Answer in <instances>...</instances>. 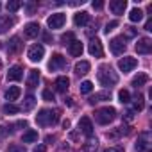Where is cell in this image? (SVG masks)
I'll return each mask as SVG.
<instances>
[{
    "instance_id": "obj_34",
    "label": "cell",
    "mask_w": 152,
    "mask_h": 152,
    "mask_svg": "<svg viewBox=\"0 0 152 152\" xmlns=\"http://www.w3.org/2000/svg\"><path fill=\"white\" fill-rule=\"evenodd\" d=\"M7 152H27L23 145H18V143H11L7 147Z\"/></svg>"
},
{
    "instance_id": "obj_15",
    "label": "cell",
    "mask_w": 152,
    "mask_h": 152,
    "mask_svg": "<svg viewBox=\"0 0 152 152\" xmlns=\"http://www.w3.org/2000/svg\"><path fill=\"white\" fill-rule=\"evenodd\" d=\"M83 50H84V47H83V43H81L79 39H73V41L68 45V52H70L73 57H81Z\"/></svg>"
},
{
    "instance_id": "obj_45",
    "label": "cell",
    "mask_w": 152,
    "mask_h": 152,
    "mask_svg": "<svg viewBox=\"0 0 152 152\" xmlns=\"http://www.w3.org/2000/svg\"><path fill=\"white\" fill-rule=\"evenodd\" d=\"M145 31H152V20H148V22L145 23Z\"/></svg>"
},
{
    "instance_id": "obj_46",
    "label": "cell",
    "mask_w": 152,
    "mask_h": 152,
    "mask_svg": "<svg viewBox=\"0 0 152 152\" xmlns=\"http://www.w3.org/2000/svg\"><path fill=\"white\" fill-rule=\"evenodd\" d=\"M63 127H64V129H68V127H70V122H68V120H64V122H63Z\"/></svg>"
},
{
    "instance_id": "obj_25",
    "label": "cell",
    "mask_w": 152,
    "mask_h": 152,
    "mask_svg": "<svg viewBox=\"0 0 152 152\" xmlns=\"http://www.w3.org/2000/svg\"><path fill=\"white\" fill-rule=\"evenodd\" d=\"M22 95V90L18 88V86H11L7 91H6V99L9 100V102H13V100H16L18 97Z\"/></svg>"
},
{
    "instance_id": "obj_32",
    "label": "cell",
    "mask_w": 152,
    "mask_h": 152,
    "mask_svg": "<svg viewBox=\"0 0 152 152\" xmlns=\"http://www.w3.org/2000/svg\"><path fill=\"white\" fill-rule=\"evenodd\" d=\"M118 100H120L122 104H127V102L131 100V93H129L127 90H120V91H118Z\"/></svg>"
},
{
    "instance_id": "obj_14",
    "label": "cell",
    "mask_w": 152,
    "mask_h": 152,
    "mask_svg": "<svg viewBox=\"0 0 152 152\" xmlns=\"http://www.w3.org/2000/svg\"><path fill=\"white\" fill-rule=\"evenodd\" d=\"M125 7H127V2H125V0H111V2H109V9H111L115 15H124Z\"/></svg>"
},
{
    "instance_id": "obj_6",
    "label": "cell",
    "mask_w": 152,
    "mask_h": 152,
    "mask_svg": "<svg viewBox=\"0 0 152 152\" xmlns=\"http://www.w3.org/2000/svg\"><path fill=\"white\" fill-rule=\"evenodd\" d=\"M64 22H66V16H64L63 13H54V15L48 16L47 25H48L50 29H61V27L64 25Z\"/></svg>"
},
{
    "instance_id": "obj_12",
    "label": "cell",
    "mask_w": 152,
    "mask_h": 152,
    "mask_svg": "<svg viewBox=\"0 0 152 152\" xmlns=\"http://www.w3.org/2000/svg\"><path fill=\"white\" fill-rule=\"evenodd\" d=\"M79 129H81L83 134L91 136V134H93V124H91V120H90L88 116H83V118L79 120Z\"/></svg>"
},
{
    "instance_id": "obj_41",
    "label": "cell",
    "mask_w": 152,
    "mask_h": 152,
    "mask_svg": "<svg viewBox=\"0 0 152 152\" xmlns=\"http://www.w3.org/2000/svg\"><path fill=\"white\" fill-rule=\"evenodd\" d=\"M125 29H127V36H129V38L136 36V29H134V27H125Z\"/></svg>"
},
{
    "instance_id": "obj_39",
    "label": "cell",
    "mask_w": 152,
    "mask_h": 152,
    "mask_svg": "<svg viewBox=\"0 0 152 152\" xmlns=\"http://www.w3.org/2000/svg\"><path fill=\"white\" fill-rule=\"evenodd\" d=\"M7 134H9V129L4 127V125H0V138H4V136H7Z\"/></svg>"
},
{
    "instance_id": "obj_44",
    "label": "cell",
    "mask_w": 152,
    "mask_h": 152,
    "mask_svg": "<svg viewBox=\"0 0 152 152\" xmlns=\"http://www.w3.org/2000/svg\"><path fill=\"white\" fill-rule=\"evenodd\" d=\"M47 148H45V145H38L36 148H34V152H45Z\"/></svg>"
},
{
    "instance_id": "obj_2",
    "label": "cell",
    "mask_w": 152,
    "mask_h": 152,
    "mask_svg": "<svg viewBox=\"0 0 152 152\" xmlns=\"http://www.w3.org/2000/svg\"><path fill=\"white\" fill-rule=\"evenodd\" d=\"M57 120H59V111L41 109V111L36 115V122H38V125H41V127H47V125H54Z\"/></svg>"
},
{
    "instance_id": "obj_1",
    "label": "cell",
    "mask_w": 152,
    "mask_h": 152,
    "mask_svg": "<svg viewBox=\"0 0 152 152\" xmlns=\"http://www.w3.org/2000/svg\"><path fill=\"white\" fill-rule=\"evenodd\" d=\"M97 77L102 86H115L118 83V75H116V72H113L111 66H100L97 72Z\"/></svg>"
},
{
    "instance_id": "obj_35",
    "label": "cell",
    "mask_w": 152,
    "mask_h": 152,
    "mask_svg": "<svg viewBox=\"0 0 152 152\" xmlns=\"http://www.w3.org/2000/svg\"><path fill=\"white\" fill-rule=\"evenodd\" d=\"M73 39H75L73 32H66V34H63V36H61V41H63V45H70Z\"/></svg>"
},
{
    "instance_id": "obj_26",
    "label": "cell",
    "mask_w": 152,
    "mask_h": 152,
    "mask_svg": "<svg viewBox=\"0 0 152 152\" xmlns=\"http://www.w3.org/2000/svg\"><path fill=\"white\" fill-rule=\"evenodd\" d=\"M22 140H23V143H34V141H38V131L29 129L27 132H23Z\"/></svg>"
},
{
    "instance_id": "obj_8",
    "label": "cell",
    "mask_w": 152,
    "mask_h": 152,
    "mask_svg": "<svg viewBox=\"0 0 152 152\" xmlns=\"http://www.w3.org/2000/svg\"><path fill=\"white\" fill-rule=\"evenodd\" d=\"M136 52L143 54V56L150 54L152 52V39L150 38H140L138 43H136Z\"/></svg>"
},
{
    "instance_id": "obj_29",
    "label": "cell",
    "mask_w": 152,
    "mask_h": 152,
    "mask_svg": "<svg viewBox=\"0 0 152 152\" xmlns=\"http://www.w3.org/2000/svg\"><path fill=\"white\" fill-rule=\"evenodd\" d=\"M20 111V107H16L15 104H6V106H2V113L4 115H16Z\"/></svg>"
},
{
    "instance_id": "obj_18",
    "label": "cell",
    "mask_w": 152,
    "mask_h": 152,
    "mask_svg": "<svg viewBox=\"0 0 152 152\" xmlns=\"http://www.w3.org/2000/svg\"><path fill=\"white\" fill-rule=\"evenodd\" d=\"M23 34H25L27 38H36V36L39 34V25H38V23H34V22L27 23V25H25V29H23Z\"/></svg>"
},
{
    "instance_id": "obj_31",
    "label": "cell",
    "mask_w": 152,
    "mask_h": 152,
    "mask_svg": "<svg viewBox=\"0 0 152 152\" xmlns=\"http://www.w3.org/2000/svg\"><path fill=\"white\" fill-rule=\"evenodd\" d=\"M20 7H22V2H20V0H11V2H7V11H9V13H16Z\"/></svg>"
},
{
    "instance_id": "obj_5",
    "label": "cell",
    "mask_w": 152,
    "mask_h": 152,
    "mask_svg": "<svg viewBox=\"0 0 152 152\" xmlns=\"http://www.w3.org/2000/svg\"><path fill=\"white\" fill-rule=\"evenodd\" d=\"M43 56H45V47L43 45H32L29 48V52H27V57L32 63H39L43 59Z\"/></svg>"
},
{
    "instance_id": "obj_7",
    "label": "cell",
    "mask_w": 152,
    "mask_h": 152,
    "mask_svg": "<svg viewBox=\"0 0 152 152\" xmlns=\"http://www.w3.org/2000/svg\"><path fill=\"white\" fill-rule=\"evenodd\" d=\"M136 150L138 152H150L152 145H150V140H148V132H141L140 138L136 140Z\"/></svg>"
},
{
    "instance_id": "obj_48",
    "label": "cell",
    "mask_w": 152,
    "mask_h": 152,
    "mask_svg": "<svg viewBox=\"0 0 152 152\" xmlns=\"http://www.w3.org/2000/svg\"><path fill=\"white\" fill-rule=\"evenodd\" d=\"M0 9H2V4H0Z\"/></svg>"
},
{
    "instance_id": "obj_40",
    "label": "cell",
    "mask_w": 152,
    "mask_h": 152,
    "mask_svg": "<svg viewBox=\"0 0 152 152\" xmlns=\"http://www.w3.org/2000/svg\"><path fill=\"white\" fill-rule=\"evenodd\" d=\"M91 6H93V9H102L104 7V2H102V0H97V2H93Z\"/></svg>"
},
{
    "instance_id": "obj_10",
    "label": "cell",
    "mask_w": 152,
    "mask_h": 152,
    "mask_svg": "<svg viewBox=\"0 0 152 152\" xmlns=\"http://www.w3.org/2000/svg\"><path fill=\"white\" fill-rule=\"evenodd\" d=\"M64 66H66V59H64L61 54H54L52 59H50V63H48V68H50L52 72H56V70H61V68H64Z\"/></svg>"
},
{
    "instance_id": "obj_38",
    "label": "cell",
    "mask_w": 152,
    "mask_h": 152,
    "mask_svg": "<svg viewBox=\"0 0 152 152\" xmlns=\"http://www.w3.org/2000/svg\"><path fill=\"white\" fill-rule=\"evenodd\" d=\"M104 152H124V147H109Z\"/></svg>"
},
{
    "instance_id": "obj_42",
    "label": "cell",
    "mask_w": 152,
    "mask_h": 152,
    "mask_svg": "<svg viewBox=\"0 0 152 152\" xmlns=\"http://www.w3.org/2000/svg\"><path fill=\"white\" fill-rule=\"evenodd\" d=\"M132 118H134V111H132V109H129V111L125 113V120H132Z\"/></svg>"
},
{
    "instance_id": "obj_24",
    "label": "cell",
    "mask_w": 152,
    "mask_h": 152,
    "mask_svg": "<svg viewBox=\"0 0 152 152\" xmlns=\"http://www.w3.org/2000/svg\"><path fill=\"white\" fill-rule=\"evenodd\" d=\"M20 47H22V43H20V38H18V36H13V38L9 39L7 50H9V54H16V52L20 50Z\"/></svg>"
},
{
    "instance_id": "obj_3",
    "label": "cell",
    "mask_w": 152,
    "mask_h": 152,
    "mask_svg": "<svg viewBox=\"0 0 152 152\" xmlns=\"http://www.w3.org/2000/svg\"><path fill=\"white\" fill-rule=\"evenodd\" d=\"M115 116H116L115 107H100V109L95 111V120H97V124H100V125H107L109 122L115 120Z\"/></svg>"
},
{
    "instance_id": "obj_33",
    "label": "cell",
    "mask_w": 152,
    "mask_h": 152,
    "mask_svg": "<svg viewBox=\"0 0 152 152\" xmlns=\"http://www.w3.org/2000/svg\"><path fill=\"white\" fill-rule=\"evenodd\" d=\"M143 106H145V99H143L141 93H138V97L134 99V109H136V111H141Z\"/></svg>"
},
{
    "instance_id": "obj_22",
    "label": "cell",
    "mask_w": 152,
    "mask_h": 152,
    "mask_svg": "<svg viewBox=\"0 0 152 152\" xmlns=\"http://www.w3.org/2000/svg\"><path fill=\"white\" fill-rule=\"evenodd\" d=\"M90 68H91V64H90L88 61H79V63H75V73H77V75H86V73L90 72Z\"/></svg>"
},
{
    "instance_id": "obj_21",
    "label": "cell",
    "mask_w": 152,
    "mask_h": 152,
    "mask_svg": "<svg viewBox=\"0 0 152 152\" xmlns=\"http://www.w3.org/2000/svg\"><path fill=\"white\" fill-rule=\"evenodd\" d=\"M39 83V70H31L29 77H27V86L29 88H36Z\"/></svg>"
},
{
    "instance_id": "obj_9",
    "label": "cell",
    "mask_w": 152,
    "mask_h": 152,
    "mask_svg": "<svg viewBox=\"0 0 152 152\" xmlns=\"http://www.w3.org/2000/svg\"><path fill=\"white\" fill-rule=\"evenodd\" d=\"M136 66H138V59H136V57H124V59L118 61V68H120L124 73L132 72Z\"/></svg>"
},
{
    "instance_id": "obj_27",
    "label": "cell",
    "mask_w": 152,
    "mask_h": 152,
    "mask_svg": "<svg viewBox=\"0 0 152 152\" xmlns=\"http://www.w3.org/2000/svg\"><path fill=\"white\" fill-rule=\"evenodd\" d=\"M129 20L131 22H141L143 20V11L141 9H138V7H134V9H131V13H129Z\"/></svg>"
},
{
    "instance_id": "obj_17",
    "label": "cell",
    "mask_w": 152,
    "mask_h": 152,
    "mask_svg": "<svg viewBox=\"0 0 152 152\" xmlns=\"http://www.w3.org/2000/svg\"><path fill=\"white\" fill-rule=\"evenodd\" d=\"M54 86H56V90H57L59 93H64V91L68 90V86H70V79H68V77H64V75H61V77H57V79H56Z\"/></svg>"
},
{
    "instance_id": "obj_4",
    "label": "cell",
    "mask_w": 152,
    "mask_h": 152,
    "mask_svg": "<svg viewBox=\"0 0 152 152\" xmlns=\"http://www.w3.org/2000/svg\"><path fill=\"white\" fill-rule=\"evenodd\" d=\"M125 38L124 36H116V38H113L111 41H109V48H111V52L115 54V56H120V54H124L125 52Z\"/></svg>"
},
{
    "instance_id": "obj_36",
    "label": "cell",
    "mask_w": 152,
    "mask_h": 152,
    "mask_svg": "<svg viewBox=\"0 0 152 152\" xmlns=\"http://www.w3.org/2000/svg\"><path fill=\"white\" fill-rule=\"evenodd\" d=\"M115 27H118V22H116V20H113V22L106 23V29H104V32H106V34H109L111 31H115Z\"/></svg>"
},
{
    "instance_id": "obj_43",
    "label": "cell",
    "mask_w": 152,
    "mask_h": 152,
    "mask_svg": "<svg viewBox=\"0 0 152 152\" xmlns=\"http://www.w3.org/2000/svg\"><path fill=\"white\" fill-rule=\"evenodd\" d=\"M34 7H36L34 4H27V13H29V15H32V11H34Z\"/></svg>"
},
{
    "instance_id": "obj_11",
    "label": "cell",
    "mask_w": 152,
    "mask_h": 152,
    "mask_svg": "<svg viewBox=\"0 0 152 152\" xmlns=\"http://www.w3.org/2000/svg\"><path fill=\"white\" fill-rule=\"evenodd\" d=\"M88 50H90V54H91V56H95V57H102V56H104L102 43H100V39H97V38L90 41V47H88Z\"/></svg>"
},
{
    "instance_id": "obj_23",
    "label": "cell",
    "mask_w": 152,
    "mask_h": 152,
    "mask_svg": "<svg viewBox=\"0 0 152 152\" xmlns=\"http://www.w3.org/2000/svg\"><path fill=\"white\" fill-rule=\"evenodd\" d=\"M148 83V75L147 73H138L136 77L132 79V86L134 88H141V86H145Z\"/></svg>"
},
{
    "instance_id": "obj_30",
    "label": "cell",
    "mask_w": 152,
    "mask_h": 152,
    "mask_svg": "<svg viewBox=\"0 0 152 152\" xmlns=\"http://www.w3.org/2000/svg\"><path fill=\"white\" fill-rule=\"evenodd\" d=\"M79 90H81V93H91V90H93V83L91 81H84V83H81V86H79Z\"/></svg>"
},
{
    "instance_id": "obj_47",
    "label": "cell",
    "mask_w": 152,
    "mask_h": 152,
    "mask_svg": "<svg viewBox=\"0 0 152 152\" xmlns=\"http://www.w3.org/2000/svg\"><path fill=\"white\" fill-rule=\"evenodd\" d=\"M45 141H47V143H50V141H54V136H47V138H45Z\"/></svg>"
},
{
    "instance_id": "obj_13",
    "label": "cell",
    "mask_w": 152,
    "mask_h": 152,
    "mask_svg": "<svg viewBox=\"0 0 152 152\" xmlns=\"http://www.w3.org/2000/svg\"><path fill=\"white\" fill-rule=\"evenodd\" d=\"M22 77H23V70H22L20 64H15V66L9 68V72H7V81H20Z\"/></svg>"
},
{
    "instance_id": "obj_28",
    "label": "cell",
    "mask_w": 152,
    "mask_h": 152,
    "mask_svg": "<svg viewBox=\"0 0 152 152\" xmlns=\"http://www.w3.org/2000/svg\"><path fill=\"white\" fill-rule=\"evenodd\" d=\"M34 106H36V99H34L32 95H29V97L25 99V102H23L22 109H23V111H31V109H32Z\"/></svg>"
},
{
    "instance_id": "obj_37",
    "label": "cell",
    "mask_w": 152,
    "mask_h": 152,
    "mask_svg": "<svg viewBox=\"0 0 152 152\" xmlns=\"http://www.w3.org/2000/svg\"><path fill=\"white\" fill-rule=\"evenodd\" d=\"M41 95H43V99H45L47 102H52V100H54V93H52L50 90H43Z\"/></svg>"
},
{
    "instance_id": "obj_16",
    "label": "cell",
    "mask_w": 152,
    "mask_h": 152,
    "mask_svg": "<svg viewBox=\"0 0 152 152\" xmlns=\"http://www.w3.org/2000/svg\"><path fill=\"white\" fill-rule=\"evenodd\" d=\"M73 23L77 25V27H86L88 23H90V15L86 13V11H83V13H77L73 16Z\"/></svg>"
},
{
    "instance_id": "obj_20",
    "label": "cell",
    "mask_w": 152,
    "mask_h": 152,
    "mask_svg": "<svg viewBox=\"0 0 152 152\" xmlns=\"http://www.w3.org/2000/svg\"><path fill=\"white\" fill-rule=\"evenodd\" d=\"M15 18L13 16H0V34H4L11 25H15Z\"/></svg>"
},
{
    "instance_id": "obj_19",
    "label": "cell",
    "mask_w": 152,
    "mask_h": 152,
    "mask_svg": "<svg viewBox=\"0 0 152 152\" xmlns=\"http://www.w3.org/2000/svg\"><path fill=\"white\" fill-rule=\"evenodd\" d=\"M111 99V93L109 91H99V93H95V95H91L90 97V104H97V102H104V100H109Z\"/></svg>"
}]
</instances>
